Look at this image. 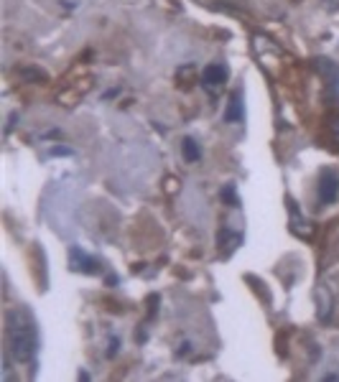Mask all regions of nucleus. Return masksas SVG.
Masks as SVG:
<instances>
[{"instance_id":"obj_1","label":"nucleus","mask_w":339,"mask_h":382,"mask_svg":"<svg viewBox=\"0 0 339 382\" xmlns=\"http://www.w3.org/2000/svg\"><path fill=\"white\" fill-rule=\"evenodd\" d=\"M6 344L16 362H31L38 352L36 322L28 309H11L6 316Z\"/></svg>"},{"instance_id":"obj_2","label":"nucleus","mask_w":339,"mask_h":382,"mask_svg":"<svg viewBox=\"0 0 339 382\" xmlns=\"http://www.w3.org/2000/svg\"><path fill=\"white\" fill-rule=\"evenodd\" d=\"M316 196H319V204H334L339 196V174L337 169H321L319 174V186H316Z\"/></svg>"},{"instance_id":"obj_3","label":"nucleus","mask_w":339,"mask_h":382,"mask_svg":"<svg viewBox=\"0 0 339 382\" xmlns=\"http://www.w3.org/2000/svg\"><path fill=\"white\" fill-rule=\"evenodd\" d=\"M69 265H72L74 273H97V270H100V260L79 248L69 250Z\"/></svg>"},{"instance_id":"obj_4","label":"nucleus","mask_w":339,"mask_h":382,"mask_svg":"<svg viewBox=\"0 0 339 382\" xmlns=\"http://www.w3.org/2000/svg\"><path fill=\"white\" fill-rule=\"evenodd\" d=\"M202 82H204V87H209V90L222 87L224 82H227V67H224V64H209V67H204Z\"/></svg>"},{"instance_id":"obj_5","label":"nucleus","mask_w":339,"mask_h":382,"mask_svg":"<svg viewBox=\"0 0 339 382\" xmlns=\"http://www.w3.org/2000/svg\"><path fill=\"white\" fill-rule=\"evenodd\" d=\"M224 120L227 122H242L245 120V105H242V92H232L230 102H227V110H224Z\"/></svg>"},{"instance_id":"obj_6","label":"nucleus","mask_w":339,"mask_h":382,"mask_svg":"<svg viewBox=\"0 0 339 382\" xmlns=\"http://www.w3.org/2000/svg\"><path fill=\"white\" fill-rule=\"evenodd\" d=\"M316 304H319V322H327L329 316H332V293H329V288H316Z\"/></svg>"},{"instance_id":"obj_7","label":"nucleus","mask_w":339,"mask_h":382,"mask_svg":"<svg viewBox=\"0 0 339 382\" xmlns=\"http://www.w3.org/2000/svg\"><path fill=\"white\" fill-rule=\"evenodd\" d=\"M291 230H293V235H298V237H311V235H314V230H311L309 222H306V219H301V214L296 212V206H291Z\"/></svg>"},{"instance_id":"obj_8","label":"nucleus","mask_w":339,"mask_h":382,"mask_svg":"<svg viewBox=\"0 0 339 382\" xmlns=\"http://www.w3.org/2000/svg\"><path fill=\"white\" fill-rule=\"evenodd\" d=\"M182 153H184V158H187L189 164H197L199 161V146H197V140L194 138H184L182 140Z\"/></svg>"},{"instance_id":"obj_9","label":"nucleus","mask_w":339,"mask_h":382,"mask_svg":"<svg viewBox=\"0 0 339 382\" xmlns=\"http://www.w3.org/2000/svg\"><path fill=\"white\" fill-rule=\"evenodd\" d=\"M329 130H332V138L339 143V115L332 117V125H329Z\"/></svg>"},{"instance_id":"obj_10","label":"nucleus","mask_w":339,"mask_h":382,"mask_svg":"<svg viewBox=\"0 0 339 382\" xmlns=\"http://www.w3.org/2000/svg\"><path fill=\"white\" fill-rule=\"evenodd\" d=\"M324 8H327V11H337L339 0H324Z\"/></svg>"},{"instance_id":"obj_11","label":"nucleus","mask_w":339,"mask_h":382,"mask_svg":"<svg viewBox=\"0 0 339 382\" xmlns=\"http://www.w3.org/2000/svg\"><path fill=\"white\" fill-rule=\"evenodd\" d=\"M51 153H56V156H59V153H72V151H69V148H54Z\"/></svg>"},{"instance_id":"obj_12","label":"nucleus","mask_w":339,"mask_h":382,"mask_svg":"<svg viewBox=\"0 0 339 382\" xmlns=\"http://www.w3.org/2000/svg\"><path fill=\"white\" fill-rule=\"evenodd\" d=\"M324 380H339V375H327Z\"/></svg>"}]
</instances>
